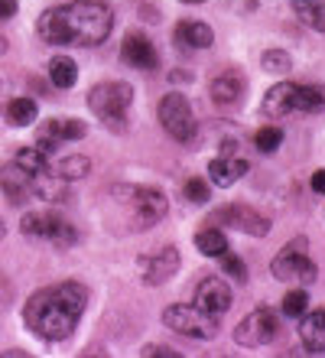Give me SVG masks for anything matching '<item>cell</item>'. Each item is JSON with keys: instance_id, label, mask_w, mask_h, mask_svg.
<instances>
[{"instance_id": "cell-1", "label": "cell", "mask_w": 325, "mask_h": 358, "mask_svg": "<svg viewBox=\"0 0 325 358\" xmlns=\"http://www.w3.org/2000/svg\"><path fill=\"white\" fill-rule=\"evenodd\" d=\"M92 293L78 280H62L52 287H43L23 306V326L39 342H65L78 329V320L88 310Z\"/></svg>"}, {"instance_id": "cell-2", "label": "cell", "mask_w": 325, "mask_h": 358, "mask_svg": "<svg viewBox=\"0 0 325 358\" xmlns=\"http://www.w3.org/2000/svg\"><path fill=\"white\" fill-rule=\"evenodd\" d=\"M114 29V10L98 0H68L46 7L36 20V33L49 46H101Z\"/></svg>"}, {"instance_id": "cell-3", "label": "cell", "mask_w": 325, "mask_h": 358, "mask_svg": "<svg viewBox=\"0 0 325 358\" xmlns=\"http://www.w3.org/2000/svg\"><path fill=\"white\" fill-rule=\"evenodd\" d=\"M114 206L130 218L133 231H147V228L159 225L169 215V199L163 189L157 186H140V182H117L111 186Z\"/></svg>"}, {"instance_id": "cell-4", "label": "cell", "mask_w": 325, "mask_h": 358, "mask_svg": "<svg viewBox=\"0 0 325 358\" xmlns=\"http://www.w3.org/2000/svg\"><path fill=\"white\" fill-rule=\"evenodd\" d=\"M263 114L280 121L289 114H319L325 111V85H299V82H277L260 101Z\"/></svg>"}, {"instance_id": "cell-5", "label": "cell", "mask_w": 325, "mask_h": 358, "mask_svg": "<svg viewBox=\"0 0 325 358\" xmlns=\"http://www.w3.org/2000/svg\"><path fill=\"white\" fill-rule=\"evenodd\" d=\"M133 104V88L121 78H108V82H98L88 92V111L98 117V121L114 134L127 131V111Z\"/></svg>"}, {"instance_id": "cell-6", "label": "cell", "mask_w": 325, "mask_h": 358, "mask_svg": "<svg viewBox=\"0 0 325 358\" xmlns=\"http://www.w3.org/2000/svg\"><path fill=\"white\" fill-rule=\"evenodd\" d=\"M163 326L173 332H179V336H189V339L195 342H208L218 336V316H212V313L198 310L195 303H173V306H166L163 310Z\"/></svg>"}, {"instance_id": "cell-7", "label": "cell", "mask_w": 325, "mask_h": 358, "mask_svg": "<svg viewBox=\"0 0 325 358\" xmlns=\"http://www.w3.org/2000/svg\"><path fill=\"white\" fill-rule=\"evenodd\" d=\"M270 273L283 283H303V287L316 283L319 271L306 255V238H293V241L270 261Z\"/></svg>"}, {"instance_id": "cell-8", "label": "cell", "mask_w": 325, "mask_h": 358, "mask_svg": "<svg viewBox=\"0 0 325 358\" xmlns=\"http://www.w3.org/2000/svg\"><path fill=\"white\" fill-rule=\"evenodd\" d=\"M159 124H163V131L176 143H195V137H198L192 104H189L186 94L179 92L163 94V101H159Z\"/></svg>"}, {"instance_id": "cell-9", "label": "cell", "mask_w": 325, "mask_h": 358, "mask_svg": "<svg viewBox=\"0 0 325 358\" xmlns=\"http://www.w3.org/2000/svg\"><path fill=\"white\" fill-rule=\"evenodd\" d=\"M20 231L33 241H49L56 248H72L78 241V231L56 212H27L20 222Z\"/></svg>"}, {"instance_id": "cell-10", "label": "cell", "mask_w": 325, "mask_h": 358, "mask_svg": "<svg viewBox=\"0 0 325 358\" xmlns=\"http://www.w3.org/2000/svg\"><path fill=\"white\" fill-rule=\"evenodd\" d=\"M280 336V316L270 306H257L234 326V342L244 349H260Z\"/></svg>"}, {"instance_id": "cell-11", "label": "cell", "mask_w": 325, "mask_h": 358, "mask_svg": "<svg viewBox=\"0 0 325 358\" xmlns=\"http://www.w3.org/2000/svg\"><path fill=\"white\" fill-rule=\"evenodd\" d=\"M208 222L222 228H234V231H244V235H251V238H263L273 228V222L267 215H260V212H254L251 206H241V202L215 208L212 215H208Z\"/></svg>"}, {"instance_id": "cell-12", "label": "cell", "mask_w": 325, "mask_h": 358, "mask_svg": "<svg viewBox=\"0 0 325 358\" xmlns=\"http://www.w3.org/2000/svg\"><path fill=\"white\" fill-rule=\"evenodd\" d=\"M182 267V255H179L176 245H163L157 248L153 255H143L137 261V271H140V280L147 287H163L166 280H173Z\"/></svg>"}, {"instance_id": "cell-13", "label": "cell", "mask_w": 325, "mask_h": 358, "mask_svg": "<svg viewBox=\"0 0 325 358\" xmlns=\"http://www.w3.org/2000/svg\"><path fill=\"white\" fill-rule=\"evenodd\" d=\"M85 134H88V124L78 121V117H52V121H46L36 131V150L52 157V153L59 150V143L82 141Z\"/></svg>"}, {"instance_id": "cell-14", "label": "cell", "mask_w": 325, "mask_h": 358, "mask_svg": "<svg viewBox=\"0 0 325 358\" xmlns=\"http://www.w3.org/2000/svg\"><path fill=\"white\" fill-rule=\"evenodd\" d=\"M195 306L205 313H212V316H224V313L231 310V287L222 280V277H205L198 280L195 287Z\"/></svg>"}, {"instance_id": "cell-15", "label": "cell", "mask_w": 325, "mask_h": 358, "mask_svg": "<svg viewBox=\"0 0 325 358\" xmlns=\"http://www.w3.org/2000/svg\"><path fill=\"white\" fill-rule=\"evenodd\" d=\"M208 94H212V101L218 108H238L244 101V94H247V78L241 72H234V69H224L222 76H215L208 82Z\"/></svg>"}, {"instance_id": "cell-16", "label": "cell", "mask_w": 325, "mask_h": 358, "mask_svg": "<svg viewBox=\"0 0 325 358\" xmlns=\"http://www.w3.org/2000/svg\"><path fill=\"white\" fill-rule=\"evenodd\" d=\"M121 59H124V66L140 69V72H150V69L159 66L157 46H153V43H150L143 33H127V36H124V43H121Z\"/></svg>"}, {"instance_id": "cell-17", "label": "cell", "mask_w": 325, "mask_h": 358, "mask_svg": "<svg viewBox=\"0 0 325 358\" xmlns=\"http://www.w3.org/2000/svg\"><path fill=\"white\" fill-rule=\"evenodd\" d=\"M0 189H3V196H7L13 206H23V202L33 196V179H29V173L23 170L17 160H10L0 166Z\"/></svg>"}, {"instance_id": "cell-18", "label": "cell", "mask_w": 325, "mask_h": 358, "mask_svg": "<svg viewBox=\"0 0 325 358\" xmlns=\"http://www.w3.org/2000/svg\"><path fill=\"white\" fill-rule=\"evenodd\" d=\"M173 36H176L179 49H208L215 43L212 27L202 23V20H179L176 29H173Z\"/></svg>"}, {"instance_id": "cell-19", "label": "cell", "mask_w": 325, "mask_h": 358, "mask_svg": "<svg viewBox=\"0 0 325 358\" xmlns=\"http://www.w3.org/2000/svg\"><path fill=\"white\" fill-rule=\"evenodd\" d=\"M299 339H303V349L312 352V355H322L325 352V310H312L299 316Z\"/></svg>"}, {"instance_id": "cell-20", "label": "cell", "mask_w": 325, "mask_h": 358, "mask_svg": "<svg viewBox=\"0 0 325 358\" xmlns=\"http://www.w3.org/2000/svg\"><path fill=\"white\" fill-rule=\"evenodd\" d=\"M247 170H251V163L241 160V157H215V160L208 163V179H212L215 186L228 189V186H234Z\"/></svg>"}, {"instance_id": "cell-21", "label": "cell", "mask_w": 325, "mask_h": 358, "mask_svg": "<svg viewBox=\"0 0 325 358\" xmlns=\"http://www.w3.org/2000/svg\"><path fill=\"white\" fill-rule=\"evenodd\" d=\"M192 241H195V251L205 257H218L228 251V238H224V231L218 225H208L202 231H195Z\"/></svg>"}, {"instance_id": "cell-22", "label": "cell", "mask_w": 325, "mask_h": 358, "mask_svg": "<svg viewBox=\"0 0 325 358\" xmlns=\"http://www.w3.org/2000/svg\"><path fill=\"white\" fill-rule=\"evenodd\" d=\"M49 82L56 88H72L75 82H78V66H75V59L52 56V62H49Z\"/></svg>"}, {"instance_id": "cell-23", "label": "cell", "mask_w": 325, "mask_h": 358, "mask_svg": "<svg viewBox=\"0 0 325 358\" xmlns=\"http://www.w3.org/2000/svg\"><path fill=\"white\" fill-rule=\"evenodd\" d=\"M39 117V108L33 98H13L7 104V124L10 127H29Z\"/></svg>"}, {"instance_id": "cell-24", "label": "cell", "mask_w": 325, "mask_h": 358, "mask_svg": "<svg viewBox=\"0 0 325 358\" xmlns=\"http://www.w3.org/2000/svg\"><path fill=\"white\" fill-rule=\"evenodd\" d=\"M296 17L316 33H325V0H296Z\"/></svg>"}, {"instance_id": "cell-25", "label": "cell", "mask_w": 325, "mask_h": 358, "mask_svg": "<svg viewBox=\"0 0 325 358\" xmlns=\"http://www.w3.org/2000/svg\"><path fill=\"white\" fill-rule=\"evenodd\" d=\"M56 173L65 179V182H72V179H85L92 173V160L85 157V153H72V157H65V160L56 163Z\"/></svg>"}, {"instance_id": "cell-26", "label": "cell", "mask_w": 325, "mask_h": 358, "mask_svg": "<svg viewBox=\"0 0 325 358\" xmlns=\"http://www.w3.org/2000/svg\"><path fill=\"white\" fill-rule=\"evenodd\" d=\"M260 66L273 72V76H287L289 69H293V59H289L287 49H267L263 56H260Z\"/></svg>"}, {"instance_id": "cell-27", "label": "cell", "mask_w": 325, "mask_h": 358, "mask_svg": "<svg viewBox=\"0 0 325 358\" xmlns=\"http://www.w3.org/2000/svg\"><path fill=\"white\" fill-rule=\"evenodd\" d=\"M280 143H283V131H280L277 124H273V127H260V131L254 134V147H257L260 153H277Z\"/></svg>"}, {"instance_id": "cell-28", "label": "cell", "mask_w": 325, "mask_h": 358, "mask_svg": "<svg viewBox=\"0 0 325 358\" xmlns=\"http://www.w3.org/2000/svg\"><path fill=\"white\" fill-rule=\"evenodd\" d=\"M218 261H222V273H224V277H231L234 283H244V280H247V264H244L238 255L224 251V255H218Z\"/></svg>"}, {"instance_id": "cell-29", "label": "cell", "mask_w": 325, "mask_h": 358, "mask_svg": "<svg viewBox=\"0 0 325 358\" xmlns=\"http://www.w3.org/2000/svg\"><path fill=\"white\" fill-rule=\"evenodd\" d=\"M280 310H283V316H303V313L309 310L306 290H289L287 296H283V303H280Z\"/></svg>"}, {"instance_id": "cell-30", "label": "cell", "mask_w": 325, "mask_h": 358, "mask_svg": "<svg viewBox=\"0 0 325 358\" xmlns=\"http://www.w3.org/2000/svg\"><path fill=\"white\" fill-rule=\"evenodd\" d=\"M182 196H186L189 202H195V206H202V202H208V182H205V179H189L186 189H182Z\"/></svg>"}, {"instance_id": "cell-31", "label": "cell", "mask_w": 325, "mask_h": 358, "mask_svg": "<svg viewBox=\"0 0 325 358\" xmlns=\"http://www.w3.org/2000/svg\"><path fill=\"white\" fill-rule=\"evenodd\" d=\"M143 358H179L176 349H169V345H143V352H140Z\"/></svg>"}, {"instance_id": "cell-32", "label": "cell", "mask_w": 325, "mask_h": 358, "mask_svg": "<svg viewBox=\"0 0 325 358\" xmlns=\"http://www.w3.org/2000/svg\"><path fill=\"white\" fill-rule=\"evenodd\" d=\"M159 17H163V13H159V7H153V3H143V7H140V20H147V23H159Z\"/></svg>"}, {"instance_id": "cell-33", "label": "cell", "mask_w": 325, "mask_h": 358, "mask_svg": "<svg viewBox=\"0 0 325 358\" xmlns=\"http://www.w3.org/2000/svg\"><path fill=\"white\" fill-rule=\"evenodd\" d=\"M17 13V0H0V20H10Z\"/></svg>"}, {"instance_id": "cell-34", "label": "cell", "mask_w": 325, "mask_h": 358, "mask_svg": "<svg viewBox=\"0 0 325 358\" xmlns=\"http://www.w3.org/2000/svg\"><path fill=\"white\" fill-rule=\"evenodd\" d=\"M309 182H312V189H316L319 196H325V170H316Z\"/></svg>"}, {"instance_id": "cell-35", "label": "cell", "mask_w": 325, "mask_h": 358, "mask_svg": "<svg viewBox=\"0 0 325 358\" xmlns=\"http://www.w3.org/2000/svg\"><path fill=\"white\" fill-rule=\"evenodd\" d=\"M234 153H238V141H231V137L222 141V157H234Z\"/></svg>"}, {"instance_id": "cell-36", "label": "cell", "mask_w": 325, "mask_h": 358, "mask_svg": "<svg viewBox=\"0 0 325 358\" xmlns=\"http://www.w3.org/2000/svg\"><path fill=\"white\" fill-rule=\"evenodd\" d=\"M169 78H173V82H192V72H179V69H176Z\"/></svg>"}, {"instance_id": "cell-37", "label": "cell", "mask_w": 325, "mask_h": 358, "mask_svg": "<svg viewBox=\"0 0 325 358\" xmlns=\"http://www.w3.org/2000/svg\"><path fill=\"white\" fill-rule=\"evenodd\" d=\"M3 52H7V39L0 36V56H3Z\"/></svg>"}, {"instance_id": "cell-38", "label": "cell", "mask_w": 325, "mask_h": 358, "mask_svg": "<svg viewBox=\"0 0 325 358\" xmlns=\"http://www.w3.org/2000/svg\"><path fill=\"white\" fill-rule=\"evenodd\" d=\"M0 241H3V222H0Z\"/></svg>"}, {"instance_id": "cell-39", "label": "cell", "mask_w": 325, "mask_h": 358, "mask_svg": "<svg viewBox=\"0 0 325 358\" xmlns=\"http://www.w3.org/2000/svg\"><path fill=\"white\" fill-rule=\"evenodd\" d=\"M186 3H202V0H186Z\"/></svg>"}, {"instance_id": "cell-40", "label": "cell", "mask_w": 325, "mask_h": 358, "mask_svg": "<svg viewBox=\"0 0 325 358\" xmlns=\"http://www.w3.org/2000/svg\"><path fill=\"white\" fill-rule=\"evenodd\" d=\"M0 92H3V82H0Z\"/></svg>"}, {"instance_id": "cell-41", "label": "cell", "mask_w": 325, "mask_h": 358, "mask_svg": "<svg viewBox=\"0 0 325 358\" xmlns=\"http://www.w3.org/2000/svg\"><path fill=\"white\" fill-rule=\"evenodd\" d=\"M293 3H296V0H293Z\"/></svg>"}]
</instances>
